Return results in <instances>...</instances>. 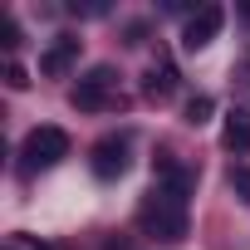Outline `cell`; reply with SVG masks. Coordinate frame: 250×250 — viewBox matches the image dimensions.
Masks as SVG:
<instances>
[{"label":"cell","mask_w":250,"mask_h":250,"mask_svg":"<svg viewBox=\"0 0 250 250\" xmlns=\"http://www.w3.org/2000/svg\"><path fill=\"white\" fill-rule=\"evenodd\" d=\"M79 54H83V40H79V35H54L49 49L40 54V74H44V79H64V74L79 64Z\"/></svg>","instance_id":"cell-6"},{"label":"cell","mask_w":250,"mask_h":250,"mask_svg":"<svg viewBox=\"0 0 250 250\" xmlns=\"http://www.w3.org/2000/svg\"><path fill=\"white\" fill-rule=\"evenodd\" d=\"M221 25H226V10H221V5H201V10L187 20V30H182V44L196 54V49H206V44L221 35Z\"/></svg>","instance_id":"cell-7"},{"label":"cell","mask_w":250,"mask_h":250,"mask_svg":"<svg viewBox=\"0 0 250 250\" xmlns=\"http://www.w3.org/2000/svg\"><path fill=\"white\" fill-rule=\"evenodd\" d=\"M0 44H5V49H15V44H20V25H15L10 15H5V25H0Z\"/></svg>","instance_id":"cell-14"},{"label":"cell","mask_w":250,"mask_h":250,"mask_svg":"<svg viewBox=\"0 0 250 250\" xmlns=\"http://www.w3.org/2000/svg\"><path fill=\"white\" fill-rule=\"evenodd\" d=\"M177 83H182V74H177L172 54H167V49H157V54L147 59V69H143V98H152V103H167V98L177 93Z\"/></svg>","instance_id":"cell-5"},{"label":"cell","mask_w":250,"mask_h":250,"mask_svg":"<svg viewBox=\"0 0 250 250\" xmlns=\"http://www.w3.org/2000/svg\"><path fill=\"white\" fill-rule=\"evenodd\" d=\"M221 143L230 152H250V108H230L221 123Z\"/></svg>","instance_id":"cell-9"},{"label":"cell","mask_w":250,"mask_h":250,"mask_svg":"<svg viewBox=\"0 0 250 250\" xmlns=\"http://www.w3.org/2000/svg\"><path fill=\"white\" fill-rule=\"evenodd\" d=\"M191 191H177V187H147L143 191V201H138V226H143V235H152V240H162V245H177L187 230H191V201H187Z\"/></svg>","instance_id":"cell-1"},{"label":"cell","mask_w":250,"mask_h":250,"mask_svg":"<svg viewBox=\"0 0 250 250\" xmlns=\"http://www.w3.org/2000/svg\"><path fill=\"white\" fill-rule=\"evenodd\" d=\"M5 250H49V245H44V240H30V235H10Z\"/></svg>","instance_id":"cell-15"},{"label":"cell","mask_w":250,"mask_h":250,"mask_svg":"<svg viewBox=\"0 0 250 250\" xmlns=\"http://www.w3.org/2000/svg\"><path fill=\"white\" fill-rule=\"evenodd\" d=\"M128 167H133V138L128 133H108V138H98L88 147V172L98 182H118Z\"/></svg>","instance_id":"cell-4"},{"label":"cell","mask_w":250,"mask_h":250,"mask_svg":"<svg viewBox=\"0 0 250 250\" xmlns=\"http://www.w3.org/2000/svg\"><path fill=\"white\" fill-rule=\"evenodd\" d=\"M64 157H69V133L54 128V123H40V128H30L25 143H20V172H25V177H40V172L59 167Z\"/></svg>","instance_id":"cell-2"},{"label":"cell","mask_w":250,"mask_h":250,"mask_svg":"<svg viewBox=\"0 0 250 250\" xmlns=\"http://www.w3.org/2000/svg\"><path fill=\"white\" fill-rule=\"evenodd\" d=\"M152 182H157V187H177V191H196V172H191L177 152H167V147L152 157Z\"/></svg>","instance_id":"cell-8"},{"label":"cell","mask_w":250,"mask_h":250,"mask_svg":"<svg viewBox=\"0 0 250 250\" xmlns=\"http://www.w3.org/2000/svg\"><path fill=\"white\" fill-rule=\"evenodd\" d=\"M211 113H216L211 93H191V98H187V108H182V118L191 123V128H201V123H211Z\"/></svg>","instance_id":"cell-10"},{"label":"cell","mask_w":250,"mask_h":250,"mask_svg":"<svg viewBox=\"0 0 250 250\" xmlns=\"http://www.w3.org/2000/svg\"><path fill=\"white\" fill-rule=\"evenodd\" d=\"M235 88L250 98V59H240V64H235Z\"/></svg>","instance_id":"cell-16"},{"label":"cell","mask_w":250,"mask_h":250,"mask_svg":"<svg viewBox=\"0 0 250 250\" xmlns=\"http://www.w3.org/2000/svg\"><path fill=\"white\" fill-rule=\"evenodd\" d=\"M230 191L250 206V167H235V172H230Z\"/></svg>","instance_id":"cell-13"},{"label":"cell","mask_w":250,"mask_h":250,"mask_svg":"<svg viewBox=\"0 0 250 250\" xmlns=\"http://www.w3.org/2000/svg\"><path fill=\"white\" fill-rule=\"evenodd\" d=\"M74 108L79 113H113L123 108V88H118V69L113 64H93L79 83H74Z\"/></svg>","instance_id":"cell-3"},{"label":"cell","mask_w":250,"mask_h":250,"mask_svg":"<svg viewBox=\"0 0 250 250\" xmlns=\"http://www.w3.org/2000/svg\"><path fill=\"white\" fill-rule=\"evenodd\" d=\"M5 83L20 93V88H30V74H25V64H15V59H5Z\"/></svg>","instance_id":"cell-12"},{"label":"cell","mask_w":250,"mask_h":250,"mask_svg":"<svg viewBox=\"0 0 250 250\" xmlns=\"http://www.w3.org/2000/svg\"><path fill=\"white\" fill-rule=\"evenodd\" d=\"M93 250H138V240H133V235H123V230H113V235H103Z\"/></svg>","instance_id":"cell-11"}]
</instances>
